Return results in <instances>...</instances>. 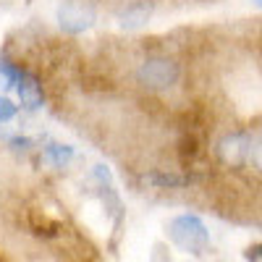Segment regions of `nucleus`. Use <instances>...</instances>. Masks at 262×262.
Masks as SVG:
<instances>
[{
    "instance_id": "6e6552de",
    "label": "nucleus",
    "mask_w": 262,
    "mask_h": 262,
    "mask_svg": "<svg viewBox=\"0 0 262 262\" xmlns=\"http://www.w3.org/2000/svg\"><path fill=\"white\" fill-rule=\"evenodd\" d=\"M149 181L155 184V186H160V189H165V186H181V184H186V179H181V176H173V173H152V176H149Z\"/></svg>"
},
{
    "instance_id": "423d86ee",
    "label": "nucleus",
    "mask_w": 262,
    "mask_h": 262,
    "mask_svg": "<svg viewBox=\"0 0 262 262\" xmlns=\"http://www.w3.org/2000/svg\"><path fill=\"white\" fill-rule=\"evenodd\" d=\"M149 13H152V8H149L147 3H134V6H128V8L121 13V24H123L126 29H139V27L147 24Z\"/></svg>"
},
{
    "instance_id": "f8f14e48",
    "label": "nucleus",
    "mask_w": 262,
    "mask_h": 262,
    "mask_svg": "<svg viewBox=\"0 0 262 262\" xmlns=\"http://www.w3.org/2000/svg\"><path fill=\"white\" fill-rule=\"evenodd\" d=\"M254 3H257V6H262V0H254Z\"/></svg>"
},
{
    "instance_id": "9d476101",
    "label": "nucleus",
    "mask_w": 262,
    "mask_h": 262,
    "mask_svg": "<svg viewBox=\"0 0 262 262\" xmlns=\"http://www.w3.org/2000/svg\"><path fill=\"white\" fill-rule=\"evenodd\" d=\"M249 160L254 163V168L257 170H262V137L252 144V152H249Z\"/></svg>"
},
{
    "instance_id": "0eeeda50",
    "label": "nucleus",
    "mask_w": 262,
    "mask_h": 262,
    "mask_svg": "<svg viewBox=\"0 0 262 262\" xmlns=\"http://www.w3.org/2000/svg\"><path fill=\"white\" fill-rule=\"evenodd\" d=\"M45 160L53 163L55 168H66L71 160H74V147L71 144H58V142H50L45 147Z\"/></svg>"
},
{
    "instance_id": "9b49d317",
    "label": "nucleus",
    "mask_w": 262,
    "mask_h": 262,
    "mask_svg": "<svg viewBox=\"0 0 262 262\" xmlns=\"http://www.w3.org/2000/svg\"><path fill=\"white\" fill-rule=\"evenodd\" d=\"M247 262H262V244H252L247 252H244Z\"/></svg>"
},
{
    "instance_id": "f03ea898",
    "label": "nucleus",
    "mask_w": 262,
    "mask_h": 262,
    "mask_svg": "<svg viewBox=\"0 0 262 262\" xmlns=\"http://www.w3.org/2000/svg\"><path fill=\"white\" fill-rule=\"evenodd\" d=\"M181 69L173 58H147L139 71H137V81L147 90H168L179 81Z\"/></svg>"
},
{
    "instance_id": "7ed1b4c3",
    "label": "nucleus",
    "mask_w": 262,
    "mask_h": 262,
    "mask_svg": "<svg viewBox=\"0 0 262 262\" xmlns=\"http://www.w3.org/2000/svg\"><path fill=\"white\" fill-rule=\"evenodd\" d=\"M249 152H252V139L244 131H233V134H226L221 142H217V155L221 160L231 168H238L249 160Z\"/></svg>"
},
{
    "instance_id": "20e7f679",
    "label": "nucleus",
    "mask_w": 262,
    "mask_h": 262,
    "mask_svg": "<svg viewBox=\"0 0 262 262\" xmlns=\"http://www.w3.org/2000/svg\"><path fill=\"white\" fill-rule=\"evenodd\" d=\"M92 8L84 0H66L58 8V21L66 32H84L86 27H92Z\"/></svg>"
},
{
    "instance_id": "f257e3e1",
    "label": "nucleus",
    "mask_w": 262,
    "mask_h": 262,
    "mask_svg": "<svg viewBox=\"0 0 262 262\" xmlns=\"http://www.w3.org/2000/svg\"><path fill=\"white\" fill-rule=\"evenodd\" d=\"M168 236H170V242L176 244L179 249H184L189 254H205L207 247H210L207 226L202 223V217L189 215V212L173 217V221L168 223Z\"/></svg>"
},
{
    "instance_id": "39448f33",
    "label": "nucleus",
    "mask_w": 262,
    "mask_h": 262,
    "mask_svg": "<svg viewBox=\"0 0 262 262\" xmlns=\"http://www.w3.org/2000/svg\"><path fill=\"white\" fill-rule=\"evenodd\" d=\"M13 90H16V95H18L21 105H24L27 111H37V107L42 105V90H39L37 79H34V76H29L27 71H24V76H21V79L16 81Z\"/></svg>"
},
{
    "instance_id": "1a4fd4ad",
    "label": "nucleus",
    "mask_w": 262,
    "mask_h": 262,
    "mask_svg": "<svg viewBox=\"0 0 262 262\" xmlns=\"http://www.w3.org/2000/svg\"><path fill=\"white\" fill-rule=\"evenodd\" d=\"M16 116V105L8 97H0V123H6Z\"/></svg>"
}]
</instances>
